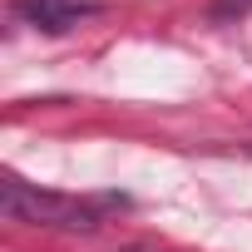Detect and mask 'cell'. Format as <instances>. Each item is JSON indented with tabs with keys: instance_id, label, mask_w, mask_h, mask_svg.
Listing matches in <instances>:
<instances>
[{
	"instance_id": "4",
	"label": "cell",
	"mask_w": 252,
	"mask_h": 252,
	"mask_svg": "<svg viewBox=\"0 0 252 252\" xmlns=\"http://www.w3.org/2000/svg\"><path fill=\"white\" fill-rule=\"evenodd\" d=\"M119 252H154V247H119Z\"/></svg>"
},
{
	"instance_id": "1",
	"label": "cell",
	"mask_w": 252,
	"mask_h": 252,
	"mask_svg": "<svg viewBox=\"0 0 252 252\" xmlns=\"http://www.w3.org/2000/svg\"><path fill=\"white\" fill-rule=\"evenodd\" d=\"M0 203H5L10 218L20 222H45V227H99V213L79 198H64V193H40L20 178H5L0 188Z\"/></svg>"
},
{
	"instance_id": "3",
	"label": "cell",
	"mask_w": 252,
	"mask_h": 252,
	"mask_svg": "<svg viewBox=\"0 0 252 252\" xmlns=\"http://www.w3.org/2000/svg\"><path fill=\"white\" fill-rule=\"evenodd\" d=\"M242 10H252V0H218V5H213V15H218V20H227V15H242Z\"/></svg>"
},
{
	"instance_id": "2",
	"label": "cell",
	"mask_w": 252,
	"mask_h": 252,
	"mask_svg": "<svg viewBox=\"0 0 252 252\" xmlns=\"http://www.w3.org/2000/svg\"><path fill=\"white\" fill-rule=\"evenodd\" d=\"M15 15L40 30H74L84 15H99V0H15Z\"/></svg>"
}]
</instances>
